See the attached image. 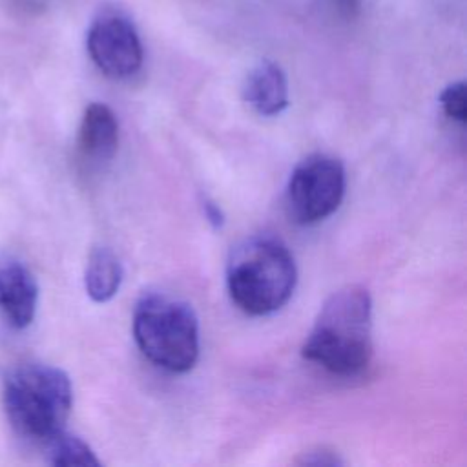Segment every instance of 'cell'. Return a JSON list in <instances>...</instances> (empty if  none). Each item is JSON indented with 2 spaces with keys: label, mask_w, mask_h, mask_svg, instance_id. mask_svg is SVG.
Returning a JSON list of instances; mask_svg holds the SVG:
<instances>
[{
  "label": "cell",
  "mask_w": 467,
  "mask_h": 467,
  "mask_svg": "<svg viewBox=\"0 0 467 467\" xmlns=\"http://www.w3.org/2000/svg\"><path fill=\"white\" fill-rule=\"evenodd\" d=\"M86 47L93 64L109 78H128L142 66V44L131 20L117 9H102L91 22Z\"/></svg>",
  "instance_id": "8992f818"
},
{
  "label": "cell",
  "mask_w": 467,
  "mask_h": 467,
  "mask_svg": "<svg viewBox=\"0 0 467 467\" xmlns=\"http://www.w3.org/2000/svg\"><path fill=\"white\" fill-rule=\"evenodd\" d=\"M202 206H204V213H206L208 221H210L213 226H221V224H223V221H224L221 208H219L215 202L208 201V199H204Z\"/></svg>",
  "instance_id": "5bb4252c"
},
{
  "label": "cell",
  "mask_w": 467,
  "mask_h": 467,
  "mask_svg": "<svg viewBox=\"0 0 467 467\" xmlns=\"http://www.w3.org/2000/svg\"><path fill=\"white\" fill-rule=\"evenodd\" d=\"M243 99L259 115H279L288 106V82L285 71L272 60H261L246 75Z\"/></svg>",
  "instance_id": "ba28073f"
},
{
  "label": "cell",
  "mask_w": 467,
  "mask_h": 467,
  "mask_svg": "<svg viewBox=\"0 0 467 467\" xmlns=\"http://www.w3.org/2000/svg\"><path fill=\"white\" fill-rule=\"evenodd\" d=\"M297 463H301V465H316V467H319V465H341L343 462L337 458V454L336 452H332V451H327V449H316V451H308V452H305L299 460H297Z\"/></svg>",
  "instance_id": "4fadbf2b"
},
{
  "label": "cell",
  "mask_w": 467,
  "mask_h": 467,
  "mask_svg": "<svg viewBox=\"0 0 467 467\" xmlns=\"http://www.w3.org/2000/svg\"><path fill=\"white\" fill-rule=\"evenodd\" d=\"M345 193V168L330 155L314 153L292 171L286 186V208L299 224H314L332 215Z\"/></svg>",
  "instance_id": "5b68a950"
},
{
  "label": "cell",
  "mask_w": 467,
  "mask_h": 467,
  "mask_svg": "<svg viewBox=\"0 0 467 467\" xmlns=\"http://www.w3.org/2000/svg\"><path fill=\"white\" fill-rule=\"evenodd\" d=\"M440 104L443 108V113L463 124L465 119H467V99H465V82L460 80V82H452L449 84L441 95H440Z\"/></svg>",
  "instance_id": "7c38bea8"
},
{
  "label": "cell",
  "mask_w": 467,
  "mask_h": 467,
  "mask_svg": "<svg viewBox=\"0 0 467 467\" xmlns=\"http://www.w3.org/2000/svg\"><path fill=\"white\" fill-rule=\"evenodd\" d=\"M119 146V122L111 108L91 102L82 115L78 128V148L93 161H108Z\"/></svg>",
  "instance_id": "9c48e42d"
},
{
  "label": "cell",
  "mask_w": 467,
  "mask_h": 467,
  "mask_svg": "<svg viewBox=\"0 0 467 467\" xmlns=\"http://www.w3.org/2000/svg\"><path fill=\"white\" fill-rule=\"evenodd\" d=\"M71 405L69 376L53 365L26 363L5 376L4 409L7 420L27 440L44 443L64 431Z\"/></svg>",
  "instance_id": "3957f363"
},
{
  "label": "cell",
  "mask_w": 467,
  "mask_h": 467,
  "mask_svg": "<svg viewBox=\"0 0 467 467\" xmlns=\"http://www.w3.org/2000/svg\"><path fill=\"white\" fill-rule=\"evenodd\" d=\"M38 303L33 274L16 261L0 265V316L15 328L31 325Z\"/></svg>",
  "instance_id": "52a82bcc"
},
{
  "label": "cell",
  "mask_w": 467,
  "mask_h": 467,
  "mask_svg": "<svg viewBox=\"0 0 467 467\" xmlns=\"http://www.w3.org/2000/svg\"><path fill=\"white\" fill-rule=\"evenodd\" d=\"M122 283V265L119 257L106 246H95L89 252L84 285L88 296L95 303L109 301L120 288Z\"/></svg>",
  "instance_id": "30bf717a"
},
{
  "label": "cell",
  "mask_w": 467,
  "mask_h": 467,
  "mask_svg": "<svg viewBox=\"0 0 467 467\" xmlns=\"http://www.w3.org/2000/svg\"><path fill=\"white\" fill-rule=\"evenodd\" d=\"M301 354L330 374H359L372 358V301L368 292L358 285L334 292L321 306Z\"/></svg>",
  "instance_id": "6da1fadb"
},
{
  "label": "cell",
  "mask_w": 467,
  "mask_h": 467,
  "mask_svg": "<svg viewBox=\"0 0 467 467\" xmlns=\"http://www.w3.org/2000/svg\"><path fill=\"white\" fill-rule=\"evenodd\" d=\"M297 270L290 250L272 235L244 239L230 255L226 285L232 301L250 316L279 310L292 296Z\"/></svg>",
  "instance_id": "7a4b0ae2"
},
{
  "label": "cell",
  "mask_w": 467,
  "mask_h": 467,
  "mask_svg": "<svg viewBox=\"0 0 467 467\" xmlns=\"http://www.w3.org/2000/svg\"><path fill=\"white\" fill-rule=\"evenodd\" d=\"M42 445L46 458L51 465H100V460L95 456V452L86 441L64 431L57 432Z\"/></svg>",
  "instance_id": "8fae6325"
},
{
  "label": "cell",
  "mask_w": 467,
  "mask_h": 467,
  "mask_svg": "<svg viewBox=\"0 0 467 467\" xmlns=\"http://www.w3.org/2000/svg\"><path fill=\"white\" fill-rule=\"evenodd\" d=\"M337 2V5L345 11V13H354L358 7H359V4H361V0H336Z\"/></svg>",
  "instance_id": "9a60e30c"
},
{
  "label": "cell",
  "mask_w": 467,
  "mask_h": 467,
  "mask_svg": "<svg viewBox=\"0 0 467 467\" xmlns=\"http://www.w3.org/2000/svg\"><path fill=\"white\" fill-rule=\"evenodd\" d=\"M140 352L170 372L190 370L199 358V321L193 308L166 294L142 296L133 312Z\"/></svg>",
  "instance_id": "277c9868"
}]
</instances>
